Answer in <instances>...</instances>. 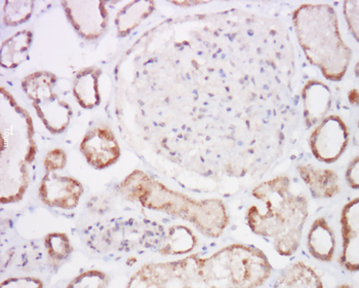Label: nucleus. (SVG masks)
I'll return each mask as SVG.
<instances>
[{
    "label": "nucleus",
    "mask_w": 359,
    "mask_h": 288,
    "mask_svg": "<svg viewBox=\"0 0 359 288\" xmlns=\"http://www.w3.org/2000/svg\"><path fill=\"white\" fill-rule=\"evenodd\" d=\"M272 267L262 250L233 244L208 258L196 256L142 268L136 274L139 287H260Z\"/></svg>",
    "instance_id": "nucleus-1"
},
{
    "label": "nucleus",
    "mask_w": 359,
    "mask_h": 288,
    "mask_svg": "<svg viewBox=\"0 0 359 288\" xmlns=\"http://www.w3.org/2000/svg\"><path fill=\"white\" fill-rule=\"evenodd\" d=\"M252 196L261 204L250 206L247 223L254 234L272 239L280 256L296 254L302 239L308 217V200L290 190L287 176L264 181L252 190Z\"/></svg>",
    "instance_id": "nucleus-2"
},
{
    "label": "nucleus",
    "mask_w": 359,
    "mask_h": 288,
    "mask_svg": "<svg viewBox=\"0 0 359 288\" xmlns=\"http://www.w3.org/2000/svg\"><path fill=\"white\" fill-rule=\"evenodd\" d=\"M292 25L308 61L329 81H342L352 51L343 41L334 8L329 4H302L292 13Z\"/></svg>",
    "instance_id": "nucleus-3"
},
{
    "label": "nucleus",
    "mask_w": 359,
    "mask_h": 288,
    "mask_svg": "<svg viewBox=\"0 0 359 288\" xmlns=\"http://www.w3.org/2000/svg\"><path fill=\"white\" fill-rule=\"evenodd\" d=\"M128 200L137 201L156 211L181 217L199 232L212 238L221 236L228 223L225 207L218 200L195 201L168 190L142 171H135L121 185Z\"/></svg>",
    "instance_id": "nucleus-4"
},
{
    "label": "nucleus",
    "mask_w": 359,
    "mask_h": 288,
    "mask_svg": "<svg viewBox=\"0 0 359 288\" xmlns=\"http://www.w3.org/2000/svg\"><path fill=\"white\" fill-rule=\"evenodd\" d=\"M55 84L54 75L37 72L26 77L22 86L46 127L52 133H61L69 124L72 112L69 105L53 92Z\"/></svg>",
    "instance_id": "nucleus-5"
},
{
    "label": "nucleus",
    "mask_w": 359,
    "mask_h": 288,
    "mask_svg": "<svg viewBox=\"0 0 359 288\" xmlns=\"http://www.w3.org/2000/svg\"><path fill=\"white\" fill-rule=\"evenodd\" d=\"M349 143V130L342 117L327 115L310 134L309 145L312 155L325 164L338 161Z\"/></svg>",
    "instance_id": "nucleus-6"
},
{
    "label": "nucleus",
    "mask_w": 359,
    "mask_h": 288,
    "mask_svg": "<svg viewBox=\"0 0 359 288\" xmlns=\"http://www.w3.org/2000/svg\"><path fill=\"white\" fill-rule=\"evenodd\" d=\"M70 23L86 39H99L108 27V12L104 1H63Z\"/></svg>",
    "instance_id": "nucleus-7"
},
{
    "label": "nucleus",
    "mask_w": 359,
    "mask_h": 288,
    "mask_svg": "<svg viewBox=\"0 0 359 288\" xmlns=\"http://www.w3.org/2000/svg\"><path fill=\"white\" fill-rule=\"evenodd\" d=\"M81 150L90 165L104 169L112 165L121 156L118 143L107 128H95L86 134Z\"/></svg>",
    "instance_id": "nucleus-8"
},
{
    "label": "nucleus",
    "mask_w": 359,
    "mask_h": 288,
    "mask_svg": "<svg viewBox=\"0 0 359 288\" xmlns=\"http://www.w3.org/2000/svg\"><path fill=\"white\" fill-rule=\"evenodd\" d=\"M83 195V187L70 177L59 176L54 172L46 173L42 179L39 196L46 205L72 209Z\"/></svg>",
    "instance_id": "nucleus-9"
},
{
    "label": "nucleus",
    "mask_w": 359,
    "mask_h": 288,
    "mask_svg": "<svg viewBox=\"0 0 359 288\" xmlns=\"http://www.w3.org/2000/svg\"><path fill=\"white\" fill-rule=\"evenodd\" d=\"M343 250L341 266L349 272L359 270V200L348 202L341 214Z\"/></svg>",
    "instance_id": "nucleus-10"
},
{
    "label": "nucleus",
    "mask_w": 359,
    "mask_h": 288,
    "mask_svg": "<svg viewBox=\"0 0 359 288\" xmlns=\"http://www.w3.org/2000/svg\"><path fill=\"white\" fill-rule=\"evenodd\" d=\"M303 112L306 127H314L327 115L332 105V93L329 86L311 79L302 90Z\"/></svg>",
    "instance_id": "nucleus-11"
},
{
    "label": "nucleus",
    "mask_w": 359,
    "mask_h": 288,
    "mask_svg": "<svg viewBox=\"0 0 359 288\" xmlns=\"http://www.w3.org/2000/svg\"><path fill=\"white\" fill-rule=\"evenodd\" d=\"M297 169L314 198L331 199L340 192L338 174L332 170L313 165H299Z\"/></svg>",
    "instance_id": "nucleus-12"
},
{
    "label": "nucleus",
    "mask_w": 359,
    "mask_h": 288,
    "mask_svg": "<svg viewBox=\"0 0 359 288\" xmlns=\"http://www.w3.org/2000/svg\"><path fill=\"white\" fill-rule=\"evenodd\" d=\"M336 236L325 217L313 221L307 236V247L312 258L330 263L336 251Z\"/></svg>",
    "instance_id": "nucleus-13"
},
{
    "label": "nucleus",
    "mask_w": 359,
    "mask_h": 288,
    "mask_svg": "<svg viewBox=\"0 0 359 288\" xmlns=\"http://www.w3.org/2000/svg\"><path fill=\"white\" fill-rule=\"evenodd\" d=\"M274 287H323V282L316 272L302 261H297L289 266L279 275L274 283Z\"/></svg>",
    "instance_id": "nucleus-14"
},
{
    "label": "nucleus",
    "mask_w": 359,
    "mask_h": 288,
    "mask_svg": "<svg viewBox=\"0 0 359 288\" xmlns=\"http://www.w3.org/2000/svg\"><path fill=\"white\" fill-rule=\"evenodd\" d=\"M155 8L153 1H134L123 6L115 19L118 37H126L135 30Z\"/></svg>",
    "instance_id": "nucleus-15"
},
{
    "label": "nucleus",
    "mask_w": 359,
    "mask_h": 288,
    "mask_svg": "<svg viewBox=\"0 0 359 288\" xmlns=\"http://www.w3.org/2000/svg\"><path fill=\"white\" fill-rule=\"evenodd\" d=\"M101 70L86 68L79 73L75 79L73 92L77 101L84 108H93L100 102L99 77Z\"/></svg>",
    "instance_id": "nucleus-16"
},
{
    "label": "nucleus",
    "mask_w": 359,
    "mask_h": 288,
    "mask_svg": "<svg viewBox=\"0 0 359 288\" xmlns=\"http://www.w3.org/2000/svg\"><path fill=\"white\" fill-rule=\"evenodd\" d=\"M32 41V33L20 31L2 44L1 64L6 68H15L25 59L26 53Z\"/></svg>",
    "instance_id": "nucleus-17"
},
{
    "label": "nucleus",
    "mask_w": 359,
    "mask_h": 288,
    "mask_svg": "<svg viewBox=\"0 0 359 288\" xmlns=\"http://www.w3.org/2000/svg\"><path fill=\"white\" fill-rule=\"evenodd\" d=\"M197 239L194 233L184 225L170 228L163 254H182L189 252L196 245Z\"/></svg>",
    "instance_id": "nucleus-18"
},
{
    "label": "nucleus",
    "mask_w": 359,
    "mask_h": 288,
    "mask_svg": "<svg viewBox=\"0 0 359 288\" xmlns=\"http://www.w3.org/2000/svg\"><path fill=\"white\" fill-rule=\"evenodd\" d=\"M32 12V1H6L4 6V23L8 26L20 25L27 21Z\"/></svg>",
    "instance_id": "nucleus-19"
},
{
    "label": "nucleus",
    "mask_w": 359,
    "mask_h": 288,
    "mask_svg": "<svg viewBox=\"0 0 359 288\" xmlns=\"http://www.w3.org/2000/svg\"><path fill=\"white\" fill-rule=\"evenodd\" d=\"M46 244L50 258L55 261H62L67 258L72 251L69 240L64 234L48 235L46 237Z\"/></svg>",
    "instance_id": "nucleus-20"
},
{
    "label": "nucleus",
    "mask_w": 359,
    "mask_h": 288,
    "mask_svg": "<svg viewBox=\"0 0 359 288\" xmlns=\"http://www.w3.org/2000/svg\"><path fill=\"white\" fill-rule=\"evenodd\" d=\"M358 0L356 1H345L344 6H343V12H344L348 29L356 41H358Z\"/></svg>",
    "instance_id": "nucleus-21"
},
{
    "label": "nucleus",
    "mask_w": 359,
    "mask_h": 288,
    "mask_svg": "<svg viewBox=\"0 0 359 288\" xmlns=\"http://www.w3.org/2000/svg\"><path fill=\"white\" fill-rule=\"evenodd\" d=\"M107 285L105 275L100 272H88L81 275L74 281H72L69 287H101Z\"/></svg>",
    "instance_id": "nucleus-22"
},
{
    "label": "nucleus",
    "mask_w": 359,
    "mask_h": 288,
    "mask_svg": "<svg viewBox=\"0 0 359 288\" xmlns=\"http://www.w3.org/2000/svg\"><path fill=\"white\" fill-rule=\"evenodd\" d=\"M48 172H54L55 170H61L66 165V155L63 150H55L48 152L44 162Z\"/></svg>",
    "instance_id": "nucleus-23"
},
{
    "label": "nucleus",
    "mask_w": 359,
    "mask_h": 288,
    "mask_svg": "<svg viewBox=\"0 0 359 288\" xmlns=\"http://www.w3.org/2000/svg\"><path fill=\"white\" fill-rule=\"evenodd\" d=\"M346 181L350 188L358 190L359 188V159H355L348 166L347 171H346Z\"/></svg>",
    "instance_id": "nucleus-24"
},
{
    "label": "nucleus",
    "mask_w": 359,
    "mask_h": 288,
    "mask_svg": "<svg viewBox=\"0 0 359 288\" xmlns=\"http://www.w3.org/2000/svg\"><path fill=\"white\" fill-rule=\"evenodd\" d=\"M2 287H41V282L37 281L36 279H30V278H17V279H11V280L6 281V282L2 283Z\"/></svg>",
    "instance_id": "nucleus-25"
}]
</instances>
